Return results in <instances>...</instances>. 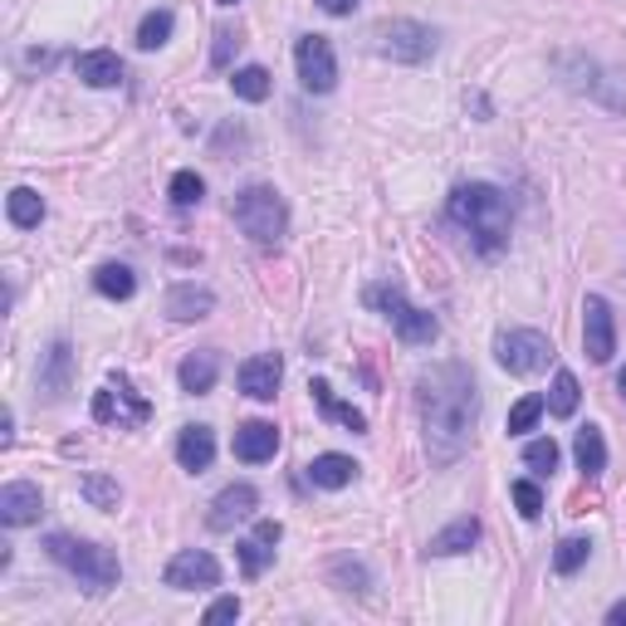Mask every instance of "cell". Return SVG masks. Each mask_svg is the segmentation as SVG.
<instances>
[{
  "mask_svg": "<svg viewBox=\"0 0 626 626\" xmlns=\"http://www.w3.org/2000/svg\"><path fill=\"white\" fill-rule=\"evenodd\" d=\"M416 402H421L426 450H431L436 465H450V460L465 455L480 421V392L465 362H441V367L421 372Z\"/></svg>",
  "mask_w": 626,
  "mask_h": 626,
  "instance_id": "6da1fadb",
  "label": "cell"
},
{
  "mask_svg": "<svg viewBox=\"0 0 626 626\" xmlns=\"http://www.w3.org/2000/svg\"><path fill=\"white\" fill-rule=\"evenodd\" d=\"M450 221L465 230V240L480 250V255H499L509 245V226H514V211H509V196L490 182H470V186H455L450 196Z\"/></svg>",
  "mask_w": 626,
  "mask_h": 626,
  "instance_id": "7a4b0ae2",
  "label": "cell"
},
{
  "mask_svg": "<svg viewBox=\"0 0 626 626\" xmlns=\"http://www.w3.org/2000/svg\"><path fill=\"white\" fill-rule=\"evenodd\" d=\"M45 548H50V558H54V563H59V568H69V573L79 578L89 592H108V587H118V578H123V568H118L113 548L89 543V538H74V534H50V538H45Z\"/></svg>",
  "mask_w": 626,
  "mask_h": 626,
  "instance_id": "3957f363",
  "label": "cell"
},
{
  "mask_svg": "<svg viewBox=\"0 0 626 626\" xmlns=\"http://www.w3.org/2000/svg\"><path fill=\"white\" fill-rule=\"evenodd\" d=\"M230 216H235V226L265 250L279 245L284 230H289V206H284V196L274 191V186H245V191L235 196V206H230Z\"/></svg>",
  "mask_w": 626,
  "mask_h": 626,
  "instance_id": "277c9868",
  "label": "cell"
},
{
  "mask_svg": "<svg viewBox=\"0 0 626 626\" xmlns=\"http://www.w3.org/2000/svg\"><path fill=\"white\" fill-rule=\"evenodd\" d=\"M367 309H377L382 318H387L392 328L402 333V343H411V348H426V343H436V318L426 314V309H416L411 299H406V289L397 279H382V284H372L367 289Z\"/></svg>",
  "mask_w": 626,
  "mask_h": 626,
  "instance_id": "5b68a950",
  "label": "cell"
},
{
  "mask_svg": "<svg viewBox=\"0 0 626 626\" xmlns=\"http://www.w3.org/2000/svg\"><path fill=\"white\" fill-rule=\"evenodd\" d=\"M494 358H499L504 372H514V377H529V372H543L548 367L553 343H548L538 328H504V333L494 338Z\"/></svg>",
  "mask_w": 626,
  "mask_h": 626,
  "instance_id": "8992f818",
  "label": "cell"
},
{
  "mask_svg": "<svg viewBox=\"0 0 626 626\" xmlns=\"http://www.w3.org/2000/svg\"><path fill=\"white\" fill-rule=\"evenodd\" d=\"M147 416H152L147 397H138L133 382H128L123 372H113V377H108V387L94 397V421L118 426V431H133V426H142Z\"/></svg>",
  "mask_w": 626,
  "mask_h": 626,
  "instance_id": "52a82bcc",
  "label": "cell"
},
{
  "mask_svg": "<svg viewBox=\"0 0 626 626\" xmlns=\"http://www.w3.org/2000/svg\"><path fill=\"white\" fill-rule=\"evenodd\" d=\"M377 54L392 64H426L436 54V30L421 20H392L377 30Z\"/></svg>",
  "mask_w": 626,
  "mask_h": 626,
  "instance_id": "ba28073f",
  "label": "cell"
},
{
  "mask_svg": "<svg viewBox=\"0 0 626 626\" xmlns=\"http://www.w3.org/2000/svg\"><path fill=\"white\" fill-rule=\"evenodd\" d=\"M582 348H587V358L597 362H612L617 353V318H612V304L602 299V294H587L582 299Z\"/></svg>",
  "mask_w": 626,
  "mask_h": 626,
  "instance_id": "9c48e42d",
  "label": "cell"
},
{
  "mask_svg": "<svg viewBox=\"0 0 626 626\" xmlns=\"http://www.w3.org/2000/svg\"><path fill=\"white\" fill-rule=\"evenodd\" d=\"M294 64H299V84L309 94H333L338 59H333V45H328L323 35H304L299 50H294Z\"/></svg>",
  "mask_w": 626,
  "mask_h": 626,
  "instance_id": "30bf717a",
  "label": "cell"
},
{
  "mask_svg": "<svg viewBox=\"0 0 626 626\" xmlns=\"http://www.w3.org/2000/svg\"><path fill=\"white\" fill-rule=\"evenodd\" d=\"M167 587L177 592H196V587H221V563H216L206 548H182L177 558L167 563Z\"/></svg>",
  "mask_w": 626,
  "mask_h": 626,
  "instance_id": "8fae6325",
  "label": "cell"
},
{
  "mask_svg": "<svg viewBox=\"0 0 626 626\" xmlns=\"http://www.w3.org/2000/svg\"><path fill=\"white\" fill-rule=\"evenodd\" d=\"M255 509H260V490L240 480V485H226V490L211 499V514H206V524H211L216 534H230L240 519H250Z\"/></svg>",
  "mask_w": 626,
  "mask_h": 626,
  "instance_id": "7c38bea8",
  "label": "cell"
},
{
  "mask_svg": "<svg viewBox=\"0 0 626 626\" xmlns=\"http://www.w3.org/2000/svg\"><path fill=\"white\" fill-rule=\"evenodd\" d=\"M279 377H284L279 353H255V358L240 362V392H245V397H255V402H274Z\"/></svg>",
  "mask_w": 626,
  "mask_h": 626,
  "instance_id": "4fadbf2b",
  "label": "cell"
},
{
  "mask_svg": "<svg viewBox=\"0 0 626 626\" xmlns=\"http://www.w3.org/2000/svg\"><path fill=\"white\" fill-rule=\"evenodd\" d=\"M40 509H45V499H40V485H30V480H15V485L0 490V524H6V529L35 524Z\"/></svg>",
  "mask_w": 626,
  "mask_h": 626,
  "instance_id": "5bb4252c",
  "label": "cell"
},
{
  "mask_svg": "<svg viewBox=\"0 0 626 626\" xmlns=\"http://www.w3.org/2000/svg\"><path fill=\"white\" fill-rule=\"evenodd\" d=\"M279 538H284V524L279 519H260L255 534L240 543V573H245V578L265 573V568L274 563V543H279Z\"/></svg>",
  "mask_w": 626,
  "mask_h": 626,
  "instance_id": "9a60e30c",
  "label": "cell"
},
{
  "mask_svg": "<svg viewBox=\"0 0 626 626\" xmlns=\"http://www.w3.org/2000/svg\"><path fill=\"white\" fill-rule=\"evenodd\" d=\"M162 309H167L172 323H201V318L216 309V294L206 289V284H172Z\"/></svg>",
  "mask_w": 626,
  "mask_h": 626,
  "instance_id": "2e32d148",
  "label": "cell"
},
{
  "mask_svg": "<svg viewBox=\"0 0 626 626\" xmlns=\"http://www.w3.org/2000/svg\"><path fill=\"white\" fill-rule=\"evenodd\" d=\"M235 460H245V465H265V460H274V450H279V426L270 421H245L235 431Z\"/></svg>",
  "mask_w": 626,
  "mask_h": 626,
  "instance_id": "e0dca14e",
  "label": "cell"
},
{
  "mask_svg": "<svg viewBox=\"0 0 626 626\" xmlns=\"http://www.w3.org/2000/svg\"><path fill=\"white\" fill-rule=\"evenodd\" d=\"M74 74H79L89 89H118L123 84V59L113 50H89L74 59Z\"/></svg>",
  "mask_w": 626,
  "mask_h": 626,
  "instance_id": "ac0fdd59",
  "label": "cell"
},
{
  "mask_svg": "<svg viewBox=\"0 0 626 626\" xmlns=\"http://www.w3.org/2000/svg\"><path fill=\"white\" fill-rule=\"evenodd\" d=\"M177 460H182V470H191V475L211 470V460H216V431H211V426H182Z\"/></svg>",
  "mask_w": 626,
  "mask_h": 626,
  "instance_id": "d6986e66",
  "label": "cell"
},
{
  "mask_svg": "<svg viewBox=\"0 0 626 626\" xmlns=\"http://www.w3.org/2000/svg\"><path fill=\"white\" fill-rule=\"evenodd\" d=\"M40 387H45V397H69L74 392V348L69 343H54L45 367H40Z\"/></svg>",
  "mask_w": 626,
  "mask_h": 626,
  "instance_id": "ffe728a7",
  "label": "cell"
},
{
  "mask_svg": "<svg viewBox=\"0 0 626 626\" xmlns=\"http://www.w3.org/2000/svg\"><path fill=\"white\" fill-rule=\"evenodd\" d=\"M309 480L318 490H343L358 480V460L353 455H338V450H328V455H314L309 465Z\"/></svg>",
  "mask_w": 626,
  "mask_h": 626,
  "instance_id": "44dd1931",
  "label": "cell"
},
{
  "mask_svg": "<svg viewBox=\"0 0 626 626\" xmlns=\"http://www.w3.org/2000/svg\"><path fill=\"white\" fill-rule=\"evenodd\" d=\"M480 543V519H455V524H446L441 534L426 543V553L431 558H450V553H470V548Z\"/></svg>",
  "mask_w": 626,
  "mask_h": 626,
  "instance_id": "7402d4cb",
  "label": "cell"
},
{
  "mask_svg": "<svg viewBox=\"0 0 626 626\" xmlns=\"http://www.w3.org/2000/svg\"><path fill=\"white\" fill-rule=\"evenodd\" d=\"M177 377H182V392H191V397H206V392L216 387V377H221V358L216 353H191L177 367Z\"/></svg>",
  "mask_w": 626,
  "mask_h": 626,
  "instance_id": "603a6c76",
  "label": "cell"
},
{
  "mask_svg": "<svg viewBox=\"0 0 626 626\" xmlns=\"http://www.w3.org/2000/svg\"><path fill=\"white\" fill-rule=\"evenodd\" d=\"M6 216H10V226L35 230L40 221H45V196H40L35 186H15V191L6 196Z\"/></svg>",
  "mask_w": 626,
  "mask_h": 626,
  "instance_id": "cb8c5ba5",
  "label": "cell"
},
{
  "mask_svg": "<svg viewBox=\"0 0 626 626\" xmlns=\"http://www.w3.org/2000/svg\"><path fill=\"white\" fill-rule=\"evenodd\" d=\"M573 455H578V470L587 480H597L602 470H607V441H602L597 426H582V431L573 436Z\"/></svg>",
  "mask_w": 626,
  "mask_h": 626,
  "instance_id": "d4e9b609",
  "label": "cell"
},
{
  "mask_svg": "<svg viewBox=\"0 0 626 626\" xmlns=\"http://www.w3.org/2000/svg\"><path fill=\"white\" fill-rule=\"evenodd\" d=\"M94 289L103 294V299H133V294H138V274L128 265H98Z\"/></svg>",
  "mask_w": 626,
  "mask_h": 626,
  "instance_id": "484cf974",
  "label": "cell"
},
{
  "mask_svg": "<svg viewBox=\"0 0 626 626\" xmlns=\"http://www.w3.org/2000/svg\"><path fill=\"white\" fill-rule=\"evenodd\" d=\"M309 392H314V402H318V406H323V411H328V416H333V421H343V426H348V431H367V416H362V411H358V406H348V402H338V397H333V387H328V382H323V377H318V382H314V387H309Z\"/></svg>",
  "mask_w": 626,
  "mask_h": 626,
  "instance_id": "4316f807",
  "label": "cell"
},
{
  "mask_svg": "<svg viewBox=\"0 0 626 626\" xmlns=\"http://www.w3.org/2000/svg\"><path fill=\"white\" fill-rule=\"evenodd\" d=\"M172 25H177V15L172 10H152V15H142V25H138V50H162L172 40Z\"/></svg>",
  "mask_w": 626,
  "mask_h": 626,
  "instance_id": "83f0119b",
  "label": "cell"
},
{
  "mask_svg": "<svg viewBox=\"0 0 626 626\" xmlns=\"http://www.w3.org/2000/svg\"><path fill=\"white\" fill-rule=\"evenodd\" d=\"M230 89H235V98H245V103H265V98H270V69L245 64V69H235Z\"/></svg>",
  "mask_w": 626,
  "mask_h": 626,
  "instance_id": "f1b7e54d",
  "label": "cell"
},
{
  "mask_svg": "<svg viewBox=\"0 0 626 626\" xmlns=\"http://www.w3.org/2000/svg\"><path fill=\"white\" fill-rule=\"evenodd\" d=\"M79 494L84 499L94 504V509H118V504H123V490H118V480H108V475H84L79 480Z\"/></svg>",
  "mask_w": 626,
  "mask_h": 626,
  "instance_id": "f546056e",
  "label": "cell"
},
{
  "mask_svg": "<svg viewBox=\"0 0 626 626\" xmlns=\"http://www.w3.org/2000/svg\"><path fill=\"white\" fill-rule=\"evenodd\" d=\"M578 397H582L578 377H573V372H558L553 392H548V411H553V416H573L578 411Z\"/></svg>",
  "mask_w": 626,
  "mask_h": 626,
  "instance_id": "4dcf8cb0",
  "label": "cell"
},
{
  "mask_svg": "<svg viewBox=\"0 0 626 626\" xmlns=\"http://www.w3.org/2000/svg\"><path fill=\"white\" fill-rule=\"evenodd\" d=\"M328 578L338 582V592H367L372 587V578H367V568L358 563V558H338L333 568H328Z\"/></svg>",
  "mask_w": 626,
  "mask_h": 626,
  "instance_id": "1f68e13d",
  "label": "cell"
},
{
  "mask_svg": "<svg viewBox=\"0 0 626 626\" xmlns=\"http://www.w3.org/2000/svg\"><path fill=\"white\" fill-rule=\"evenodd\" d=\"M524 465H529L534 475H553V470H558V446H553V436H538V441L524 446Z\"/></svg>",
  "mask_w": 626,
  "mask_h": 626,
  "instance_id": "d6a6232c",
  "label": "cell"
},
{
  "mask_svg": "<svg viewBox=\"0 0 626 626\" xmlns=\"http://www.w3.org/2000/svg\"><path fill=\"white\" fill-rule=\"evenodd\" d=\"M587 553H592V543L587 538H563V543H558V553H553V568L563 578H573L582 563H587Z\"/></svg>",
  "mask_w": 626,
  "mask_h": 626,
  "instance_id": "836d02e7",
  "label": "cell"
},
{
  "mask_svg": "<svg viewBox=\"0 0 626 626\" xmlns=\"http://www.w3.org/2000/svg\"><path fill=\"white\" fill-rule=\"evenodd\" d=\"M167 191H172V206H182V211H186V206H201V196H206V182L196 177V172H177V177H172V186H167Z\"/></svg>",
  "mask_w": 626,
  "mask_h": 626,
  "instance_id": "e575fe53",
  "label": "cell"
},
{
  "mask_svg": "<svg viewBox=\"0 0 626 626\" xmlns=\"http://www.w3.org/2000/svg\"><path fill=\"white\" fill-rule=\"evenodd\" d=\"M543 397H524V402H514V411H509V436H524V431H534L538 426V416H543Z\"/></svg>",
  "mask_w": 626,
  "mask_h": 626,
  "instance_id": "d590c367",
  "label": "cell"
},
{
  "mask_svg": "<svg viewBox=\"0 0 626 626\" xmlns=\"http://www.w3.org/2000/svg\"><path fill=\"white\" fill-rule=\"evenodd\" d=\"M514 504H519L524 519H538V514H543V490H538L534 480H514Z\"/></svg>",
  "mask_w": 626,
  "mask_h": 626,
  "instance_id": "8d00e7d4",
  "label": "cell"
},
{
  "mask_svg": "<svg viewBox=\"0 0 626 626\" xmlns=\"http://www.w3.org/2000/svg\"><path fill=\"white\" fill-rule=\"evenodd\" d=\"M240 50V35L235 30H216V45H211V69H226L230 54Z\"/></svg>",
  "mask_w": 626,
  "mask_h": 626,
  "instance_id": "74e56055",
  "label": "cell"
},
{
  "mask_svg": "<svg viewBox=\"0 0 626 626\" xmlns=\"http://www.w3.org/2000/svg\"><path fill=\"white\" fill-rule=\"evenodd\" d=\"M240 617V597H216L206 607V626H221V622H235Z\"/></svg>",
  "mask_w": 626,
  "mask_h": 626,
  "instance_id": "f35d334b",
  "label": "cell"
},
{
  "mask_svg": "<svg viewBox=\"0 0 626 626\" xmlns=\"http://www.w3.org/2000/svg\"><path fill=\"white\" fill-rule=\"evenodd\" d=\"M318 6H323L328 15H353V10H358V0H318Z\"/></svg>",
  "mask_w": 626,
  "mask_h": 626,
  "instance_id": "ab89813d",
  "label": "cell"
},
{
  "mask_svg": "<svg viewBox=\"0 0 626 626\" xmlns=\"http://www.w3.org/2000/svg\"><path fill=\"white\" fill-rule=\"evenodd\" d=\"M607 622H612V626H626V597H622V602H617V607H612V612H607Z\"/></svg>",
  "mask_w": 626,
  "mask_h": 626,
  "instance_id": "60d3db41",
  "label": "cell"
},
{
  "mask_svg": "<svg viewBox=\"0 0 626 626\" xmlns=\"http://www.w3.org/2000/svg\"><path fill=\"white\" fill-rule=\"evenodd\" d=\"M617 392H622V397H626V372H622V377H617Z\"/></svg>",
  "mask_w": 626,
  "mask_h": 626,
  "instance_id": "b9f144b4",
  "label": "cell"
},
{
  "mask_svg": "<svg viewBox=\"0 0 626 626\" xmlns=\"http://www.w3.org/2000/svg\"><path fill=\"white\" fill-rule=\"evenodd\" d=\"M216 6H235V0H216Z\"/></svg>",
  "mask_w": 626,
  "mask_h": 626,
  "instance_id": "7bdbcfd3",
  "label": "cell"
}]
</instances>
